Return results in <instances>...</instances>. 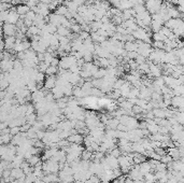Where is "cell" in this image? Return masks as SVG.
<instances>
[{"label": "cell", "instance_id": "13", "mask_svg": "<svg viewBox=\"0 0 184 183\" xmlns=\"http://www.w3.org/2000/svg\"><path fill=\"white\" fill-rule=\"evenodd\" d=\"M83 138L84 137L82 136L81 134H79V133H76V134H72L70 135V136L67 138V140H68L69 143H76V144H81L82 142H83Z\"/></svg>", "mask_w": 184, "mask_h": 183}, {"label": "cell", "instance_id": "17", "mask_svg": "<svg viewBox=\"0 0 184 183\" xmlns=\"http://www.w3.org/2000/svg\"><path fill=\"white\" fill-rule=\"evenodd\" d=\"M151 165H150V163L149 162H147V161H144V162H142L141 164H139V170H140V172L142 173L143 176H144L145 173H147V172H151Z\"/></svg>", "mask_w": 184, "mask_h": 183}, {"label": "cell", "instance_id": "37", "mask_svg": "<svg viewBox=\"0 0 184 183\" xmlns=\"http://www.w3.org/2000/svg\"><path fill=\"white\" fill-rule=\"evenodd\" d=\"M89 181H91L92 183H100V178L97 175H92L91 178L89 179Z\"/></svg>", "mask_w": 184, "mask_h": 183}, {"label": "cell", "instance_id": "39", "mask_svg": "<svg viewBox=\"0 0 184 183\" xmlns=\"http://www.w3.org/2000/svg\"><path fill=\"white\" fill-rule=\"evenodd\" d=\"M129 2L133 5V7H135V5H144L143 0H129Z\"/></svg>", "mask_w": 184, "mask_h": 183}, {"label": "cell", "instance_id": "29", "mask_svg": "<svg viewBox=\"0 0 184 183\" xmlns=\"http://www.w3.org/2000/svg\"><path fill=\"white\" fill-rule=\"evenodd\" d=\"M70 30H72V32H74V34L79 35V34L82 31V30H81V25L78 24V23H76V24H71V26H70Z\"/></svg>", "mask_w": 184, "mask_h": 183}, {"label": "cell", "instance_id": "12", "mask_svg": "<svg viewBox=\"0 0 184 183\" xmlns=\"http://www.w3.org/2000/svg\"><path fill=\"white\" fill-rule=\"evenodd\" d=\"M15 11H16V13L21 16V18H23L25 16V15L27 14L28 12L30 11V8L28 7L26 3H23V5H17L16 7H15Z\"/></svg>", "mask_w": 184, "mask_h": 183}, {"label": "cell", "instance_id": "23", "mask_svg": "<svg viewBox=\"0 0 184 183\" xmlns=\"http://www.w3.org/2000/svg\"><path fill=\"white\" fill-rule=\"evenodd\" d=\"M106 74H107V69H105V68H100V69H99L98 68V70L94 73L93 77L95 78V79H102Z\"/></svg>", "mask_w": 184, "mask_h": 183}, {"label": "cell", "instance_id": "2", "mask_svg": "<svg viewBox=\"0 0 184 183\" xmlns=\"http://www.w3.org/2000/svg\"><path fill=\"white\" fill-rule=\"evenodd\" d=\"M162 3H163L162 0H149V1L145 2V5H144L145 10L150 13L151 15L155 14V13H157L160 11V7H162Z\"/></svg>", "mask_w": 184, "mask_h": 183}, {"label": "cell", "instance_id": "31", "mask_svg": "<svg viewBox=\"0 0 184 183\" xmlns=\"http://www.w3.org/2000/svg\"><path fill=\"white\" fill-rule=\"evenodd\" d=\"M154 169L156 171H166L167 170V166H166V164H163V163H160V162H158V163L156 164V166H155Z\"/></svg>", "mask_w": 184, "mask_h": 183}, {"label": "cell", "instance_id": "11", "mask_svg": "<svg viewBox=\"0 0 184 183\" xmlns=\"http://www.w3.org/2000/svg\"><path fill=\"white\" fill-rule=\"evenodd\" d=\"M170 101H171V106L174 107V108H179V111L182 112V109H183V102H184V99H183V96H173L171 99H170Z\"/></svg>", "mask_w": 184, "mask_h": 183}, {"label": "cell", "instance_id": "45", "mask_svg": "<svg viewBox=\"0 0 184 183\" xmlns=\"http://www.w3.org/2000/svg\"><path fill=\"white\" fill-rule=\"evenodd\" d=\"M84 183H92V182H91V181L87 180V181H85V182H84Z\"/></svg>", "mask_w": 184, "mask_h": 183}, {"label": "cell", "instance_id": "21", "mask_svg": "<svg viewBox=\"0 0 184 183\" xmlns=\"http://www.w3.org/2000/svg\"><path fill=\"white\" fill-rule=\"evenodd\" d=\"M120 122H118V119H109L107 121L106 125L108 126L109 129H116V126H118Z\"/></svg>", "mask_w": 184, "mask_h": 183}, {"label": "cell", "instance_id": "26", "mask_svg": "<svg viewBox=\"0 0 184 183\" xmlns=\"http://www.w3.org/2000/svg\"><path fill=\"white\" fill-rule=\"evenodd\" d=\"M151 38H152L154 41H163V42H164L165 40L167 39V38L165 37L164 35H162L160 31H158V32H154V34H153V36Z\"/></svg>", "mask_w": 184, "mask_h": 183}, {"label": "cell", "instance_id": "9", "mask_svg": "<svg viewBox=\"0 0 184 183\" xmlns=\"http://www.w3.org/2000/svg\"><path fill=\"white\" fill-rule=\"evenodd\" d=\"M0 68L2 72H10L13 69V60L12 59H1L0 60Z\"/></svg>", "mask_w": 184, "mask_h": 183}, {"label": "cell", "instance_id": "28", "mask_svg": "<svg viewBox=\"0 0 184 183\" xmlns=\"http://www.w3.org/2000/svg\"><path fill=\"white\" fill-rule=\"evenodd\" d=\"M92 152L91 151H89V150H86V151H82V153H81V157L82 159V161H89V159H92Z\"/></svg>", "mask_w": 184, "mask_h": 183}, {"label": "cell", "instance_id": "41", "mask_svg": "<svg viewBox=\"0 0 184 183\" xmlns=\"http://www.w3.org/2000/svg\"><path fill=\"white\" fill-rule=\"evenodd\" d=\"M3 50H5V43L2 39H0V52H3Z\"/></svg>", "mask_w": 184, "mask_h": 183}, {"label": "cell", "instance_id": "44", "mask_svg": "<svg viewBox=\"0 0 184 183\" xmlns=\"http://www.w3.org/2000/svg\"><path fill=\"white\" fill-rule=\"evenodd\" d=\"M2 25H3V22L1 20H0V27H2Z\"/></svg>", "mask_w": 184, "mask_h": 183}, {"label": "cell", "instance_id": "27", "mask_svg": "<svg viewBox=\"0 0 184 183\" xmlns=\"http://www.w3.org/2000/svg\"><path fill=\"white\" fill-rule=\"evenodd\" d=\"M67 12H68V10H67L66 5H59L58 7L56 8V10H55V13H57V14L59 15H63V16H64Z\"/></svg>", "mask_w": 184, "mask_h": 183}, {"label": "cell", "instance_id": "25", "mask_svg": "<svg viewBox=\"0 0 184 183\" xmlns=\"http://www.w3.org/2000/svg\"><path fill=\"white\" fill-rule=\"evenodd\" d=\"M11 138H12V136H11L10 134H1L0 135V144L10 142Z\"/></svg>", "mask_w": 184, "mask_h": 183}, {"label": "cell", "instance_id": "36", "mask_svg": "<svg viewBox=\"0 0 184 183\" xmlns=\"http://www.w3.org/2000/svg\"><path fill=\"white\" fill-rule=\"evenodd\" d=\"M135 62L137 63L138 65H141V64H143V63H145V57H143L142 55L138 54V56L135 58Z\"/></svg>", "mask_w": 184, "mask_h": 183}, {"label": "cell", "instance_id": "24", "mask_svg": "<svg viewBox=\"0 0 184 183\" xmlns=\"http://www.w3.org/2000/svg\"><path fill=\"white\" fill-rule=\"evenodd\" d=\"M57 70H58V68L55 67V66H51L50 65L49 67L47 68V70H45L44 73L47 74V75H55V74L57 73Z\"/></svg>", "mask_w": 184, "mask_h": 183}, {"label": "cell", "instance_id": "15", "mask_svg": "<svg viewBox=\"0 0 184 183\" xmlns=\"http://www.w3.org/2000/svg\"><path fill=\"white\" fill-rule=\"evenodd\" d=\"M63 5H66L67 10H68L69 12H71V13H76V12H78L79 7L73 2V1H71V0H66Z\"/></svg>", "mask_w": 184, "mask_h": 183}, {"label": "cell", "instance_id": "32", "mask_svg": "<svg viewBox=\"0 0 184 183\" xmlns=\"http://www.w3.org/2000/svg\"><path fill=\"white\" fill-rule=\"evenodd\" d=\"M124 83H125V81L123 79H116L115 82H114V84H113V87H114V89H120Z\"/></svg>", "mask_w": 184, "mask_h": 183}, {"label": "cell", "instance_id": "40", "mask_svg": "<svg viewBox=\"0 0 184 183\" xmlns=\"http://www.w3.org/2000/svg\"><path fill=\"white\" fill-rule=\"evenodd\" d=\"M71 1H73L78 7H81V5H84L86 0H71Z\"/></svg>", "mask_w": 184, "mask_h": 183}, {"label": "cell", "instance_id": "7", "mask_svg": "<svg viewBox=\"0 0 184 183\" xmlns=\"http://www.w3.org/2000/svg\"><path fill=\"white\" fill-rule=\"evenodd\" d=\"M15 42H16V38H15V36H8V37H5V40H3L5 50L11 52L13 50V47H14Z\"/></svg>", "mask_w": 184, "mask_h": 183}, {"label": "cell", "instance_id": "48", "mask_svg": "<svg viewBox=\"0 0 184 183\" xmlns=\"http://www.w3.org/2000/svg\"><path fill=\"white\" fill-rule=\"evenodd\" d=\"M98 1H107V0H98Z\"/></svg>", "mask_w": 184, "mask_h": 183}, {"label": "cell", "instance_id": "42", "mask_svg": "<svg viewBox=\"0 0 184 183\" xmlns=\"http://www.w3.org/2000/svg\"><path fill=\"white\" fill-rule=\"evenodd\" d=\"M166 2H169L171 5H176V7H177V0H166Z\"/></svg>", "mask_w": 184, "mask_h": 183}, {"label": "cell", "instance_id": "19", "mask_svg": "<svg viewBox=\"0 0 184 183\" xmlns=\"http://www.w3.org/2000/svg\"><path fill=\"white\" fill-rule=\"evenodd\" d=\"M130 85L128 82H125L124 84H123V86L120 88V92H121V96L124 97V98H127L128 95H129V92H130Z\"/></svg>", "mask_w": 184, "mask_h": 183}, {"label": "cell", "instance_id": "5", "mask_svg": "<svg viewBox=\"0 0 184 183\" xmlns=\"http://www.w3.org/2000/svg\"><path fill=\"white\" fill-rule=\"evenodd\" d=\"M45 97V93H44V89H36L34 92H32L30 94V99L34 104H38V102L42 101Z\"/></svg>", "mask_w": 184, "mask_h": 183}, {"label": "cell", "instance_id": "22", "mask_svg": "<svg viewBox=\"0 0 184 183\" xmlns=\"http://www.w3.org/2000/svg\"><path fill=\"white\" fill-rule=\"evenodd\" d=\"M26 162L29 164L30 167H34L36 165H38V163H40V157L38 155H31Z\"/></svg>", "mask_w": 184, "mask_h": 183}, {"label": "cell", "instance_id": "6", "mask_svg": "<svg viewBox=\"0 0 184 183\" xmlns=\"http://www.w3.org/2000/svg\"><path fill=\"white\" fill-rule=\"evenodd\" d=\"M149 73L155 78H160L162 74V67L160 66V64L151 63V65H149Z\"/></svg>", "mask_w": 184, "mask_h": 183}, {"label": "cell", "instance_id": "43", "mask_svg": "<svg viewBox=\"0 0 184 183\" xmlns=\"http://www.w3.org/2000/svg\"><path fill=\"white\" fill-rule=\"evenodd\" d=\"M135 183H145V181H144V179H141V180L135 181Z\"/></svg>", "mask_w": 184, "mask_h": 183}, {"label": "cell", "instance_id": "46", "mask_svg": "<svg viewBox=\"0 0 184 183\" xmlns=\"http://www.w3.org/2000/svg\"><path fill=\"white\" fill-rule=\"evenodd\" d=\"M0 183H7V182H5V181H1Z\"/></svg>", "mask_w": 184, "mask_h": 183}, {"label": "cell", "instance_id": "18", "mask_svg": "<svg viewBox=\"0 0 184 183\" xmlns=\"http://www.w3.org/2000/svg\"><path fill=\"white\" fill-rule=\"evenodd\" d=\"M56 34L59 36V37H69L71 36V31L68 28L64 27V26H58L56 30Z\"/></svg>", "mask_w": 184, "mask_h": 183}, {"label": "cell", "instance_id": "3", "mask_svg": "<svg viewBox=\"0 0 184 183\" xmlns=\"http://www.w3.org/2000/svg\"><path fill=\"white\" fill-rule=\"evenodd\" d=\"M2 34L5 35V37H8V36H15L16 35L17 28L15 25L13 24H8V23H5L2 25Z\"/></svg>", "mask_w": 184, "mask_h": 183}, {"label": "cell", "instance_id": "20", "mask_svg": "<svg viewBox=\"0 0 184 183\" xmlns=\"http://www.w3.org/2000/svg\"><path fill=\"white\" fill-rule=\"evenodd\" d=\"M154 117L157 119H166V110L165 109H160V108H155L152 111Z\"/></svg>", "mask_w": 184, "mask_h": 183}, {"label": "cell", "instance_id": "47", "mask_svg": "<svg viewBox=\"0 0 184 183\" xmlns=\"http://www.w3.org/2000/svg\"><path fill=\"white\" fill-rule=\"evenodd\" d=\"M0 73H2V70H1V68H0Z\"/></svg>", "mask_w": 184, "mask_h": 183}, {"label": "cell", "instance_id": "10", "mask_svg": "<svg viewBox=\"0 0 184 183\" xmlns=\"http://www.w3.org/2000/svg\"><path fill=\"white\" fill-rule=\"evenodd\" d=\"M56 85V77L55 75H47L43 82V87L45 89H53Z\"/></svg>", "mask_w": 184, "mask_h": 183}, {"label": "cell", "instance_id": "14", "mask_svg": "<svg viewBox=\"0 0 184 183\" xmlns=\"http://www.w3.org/2000/svg\"><path fill=\"white\" fill-rule=\"evenodd\" d=\"M164 26V23L160 20H152L150 24V29L153 32H158L160 30V28Z\"/></svg>", "mask_w": 184, "mask_h": 183}, {"label": "cell", "instance_id": "34", "mask_svg": "<svg viewBox=\"0 0 184 183\" xmlns=\"http://www.w3.org/2000/svg\"><path fill=\"white\" fill-rule=\"evenodd\" d=\"M131 111H133L134 114H137V115H138V114H141V113H142L143 109L141 108V107L137 106V104H134L133 108H131Z\"/></svg>", "mask_w": 184, "mask_h": 183}, {"label": "cell", "instance_id": "30", "mask_svg": "<svg viewBox=\"0 0 184 183\" xmlns=\"http://www.w3.org/2000/svg\"><path fill=\"white\" fill-rule=\"evenodd\" d=\"M110 155L113 156V157H115V159H118V156L122 155V151H121L118 148H116V146H115V148L112 149V150L110 151Z\"/></svg>", "mask_w": 184, "mask_h": 183}, {"label": "cell", "instance_id": "1", "mask_svg": "<svg viewBox=\"0 0 184 183\" xmlns=\"http://www.w3.org/2000/svg\"><path fill=\"white\" fill-rule=\"evenodd\" d=\"M76 59L73 55H65V56H61V58L59 59L58 67L59 69L68 70L69 68L71 67L73 64H76Z\"/></svg>", "mask_w": 184, "mask_h": 183}, {"label": "cell", "instance_id": "33", "mask_svg": "<svg viewBox=\"0 0 184 183\" xmlns=\"http://www.w3.org/2000/svg\"><path fill=\"white\" fill-rule=\"evenodd\" d=\"M153 47L155 50H165V43L163 41H154Z\"/></svg>", "mask_w": 184, "mask_h": 183}, {"label": "cell", "instance_id": "16", "mask_svg": "<svg viewBox=\"0 0 184 183\" xmlns=\"http://www.w3.org/2000/svg\"><path fill=\"white\" fill-rule=\"evenodd\" d=\"M138 44L136 43V41H128L124 44V50L126 52H137Z\"/></svg>", "mask_w": 184, "mask_h": 183}, {"label": "cell", "instance_id": "4", "mask_svg": "<svg viewBox=\"0 0 184 183\" xmlns=\"http://www.w3.org/2000/svg\"><path fill=\"white\" fill-rule=\"evenodd\" d=\"M20 18H21V16L16 13L15 8H11L10 10H9V13H8V18H7V20H5V23L15 25L17 22H18Z\"/></svg>", "mask_w": 184, "mask_h": 183}, {"label": "cell", "instance_id": "35", "mask_svg": "<svg viewBox=\"0 0 184 183\" xmlns=\"http://www.w3.org/2000/svg\"><path fill=\"white\" fill-rule=\"evenodd\" d=\"M160 163H163V164H166L167 165L168 163H170V162H172V159L170 157L168 154H166V155H164V156H162L160 157Z\"/></svg>", "mask_w": 184, "mask_h": 183}, {"label": "cell", "instance_id": "8", "mask_svg": "<svg viewBox=\"0 0 184 183\" xmlns=\"http://www.w3.org/2000/svg\"><path fill=\"white\" fill-rule=\"evenodd\" d=\"M164 24H165V27L169 28L170 30H173L174 28H177L179 25L183 24V21H182V18H170L167 22H165Z\"/></svg>", "mask_w": 184, "mask_h": 183}, {"label": "cell", "instance_id": "38", "mask_svg": "<svg viewBox=\"0 0 184 183\" xmlns=\"http://www.w3.org/2000/svg\"><path fill=\"white\" fill-rule=\"evenodd\" d=\"M116 130H118V131H128L127 130V127L124 125V124H118V126H116Z\"/></svg>", "mask_w": 184, "mask_h": 183}]
</instances>
